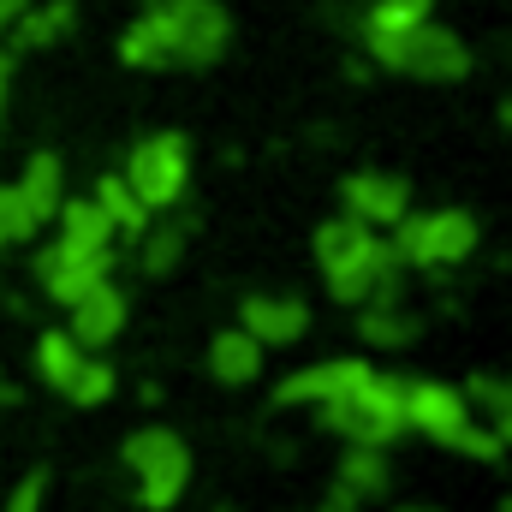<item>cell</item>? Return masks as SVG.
I'll return each instance as SVG.
<instances>
[{
  "instance_id": "30bf717a",
  "label": "cell",
  "mask_w": 512,
  "mask_h": 512,
  "mask_svg": "<svg viewBox=\"0 0 512 512\" xmlns=\"http://www.w3.org/2000/svg\"><path fill=\"white\" fill-rule=\"evenodd\" d=\"M340 203H346V215L352 221H364V227H393L399 215H411V185L399 179V173H376V167H364V173H352L346 185H340Z\"/></svg>"
},
{
  "instance_id": "4dcf8cb0",
  "label": "cell",
  "mask_w": 512,
  "mask_h": 512,
  "mask_svg": "<svg viewBox=\"0 0 512 512\" xmlns=\"http://www.w3.org/2000/svg\"><path fill=\"white\" fill-rule=\"evenodd\" d=\"M387 512H441V507H417V501H411V507H387Z\"/></svg>"
},
{
  "instance_id": "7a4b0ae2",
  "label": "cell",
  "mask_w": 512,
  "mask_h": 512,
  "mask_svg": "<svg viewBox=\"0 0 512 512\" xmlns=\"http://www.w3.org/2000/svg\"><path fill=\"white\" fill-rule=\"evenodd\" d=\"M405 429L411 435H423V441H435V447H447V453H465V459H483V465H501V441H495V429L489 423H477V411H471V399L459 393V387L447 382H411L405 376Z\"/></svg>"
},
{
  "instance_id": "e0dca14e",
  "label": "cell",
  "mask_w": 512,
  "mask_h": 512,
  "mask_svg": "<svg viewBox=\"0 0 512 512\" xmlns=\"http://www.w3.org/2000/svg\"><path fill=\"white\" fill-rule=\"evenodd\" d=\"M358 507L364 501H382L387 489H393V471H387V447H346V459H340V477H334Z\"/></svg>"
},
{
  "instance_id": "ffe728a7",
  "label": "cell",
  "mask_w": 512,
  "mask_h": 512,
  "mask_svg": "<svg viewBox=\"0 0 512 512\" xmlns=\"http://www.w3.org/2000/svg\"><path fill=\"white\" fill-rule=\"evenodd\" d=\"M358 334H364V346L399 352V346H417L423 322H417L411 310H399V304H364V322H358Z\"/></svg>"
},
{
  "instance_id": "cb8c5ba5",
  "label": "cell",
  "mask_w": 512,
  "mask_h": 512,
  "mask_svg": "<svg viewBox=\"0 0 512 512\" xmlns=\"http://www.w3.org/2000/svg\"><path fill=\"white\" fill-rule=\"evenodd\" d=\"M120 60H126V66H143V72H161V66H167V42H161V30H155L149 12L120 36Z\"/></svg>"
},
{
  "instance_id": "e575fe53",
  "label": "cell",
  "mask_w": 512,
  "mask_h": 512,
  "mask_svg": "<svg viewBox=\"0 0 512 512\" xmlns=\"http://www.w3.org/2000/svg\"><path fill=\"white\" fill-rule=\"evenodd\" d=\"M0 72H6V54H0Z\"/></svg>"
},
{
  "instance_id": "1f68e13d",
  "label": "cell",
  "mask_w": 512,
  "mask_h": 512,
  "mask_svg": "<svg viewBox=\"0 0 512 512\" xmlns=\"http://www.w3.org/2000/svg\"><path fill=\"white\" fill-rule=\"evenodd\" d=\"M0 399H18V393H12V382H6V376H0Z\"/></svg>"
},
{
  "instance_id": "5bb4252c",
  "label": "cell",
  "mask_w": 512,
  "mask_h": 512,
  "mask_svg": "<svg viewBox=\"0 0 512 512\" xmlns=\"http://www.w3.org/2000/svg\"><path fill=\"white\" fill-rule=\"evenodd\" d=\"M18 197H24L30 221H36V227H48V221H54V209L66 203V167H60V155L36 149V155L24 161V173H18Z\"/></svg>"
},
{
  "instance_id": "8992f818",
  "label": "cell",
  "mask_w": 512,
  "mask_h": 512,
  "mask_svg": "<svg viewBox=\"0 0 512 512\" xmlns=\"http://www.w3.org/2000/svg\"><path fill=\"white\" fill-rule=\"evenodd\" d=\"M477 215L471 209H429V215H399L393 221V256L399 268H453L477 251Z\"/></svg>"
},
{
  "instance_id": "9a60e30c",
  "label": "cell",
  "mask_w": 512,
  "mask_h": 512,
  "mask_svg": "<svg viewBox=\"0 0 512 512\" xmlns=\"http://www.w3.org/2000/svg\"><path fill=\"white\" fill-rule=\"evenodd\" d=\"M54 227H60L54 245L66 251H114V221L96 209V197H66L54 209Z\"/></svg>"
},
{
  "instance_id": "8fae6325",
  "label": "cell",
  "mask_w": 512,
  "mask_h": 512,
  "mask_svg": "<svg viewBox=\"0 0 512 512\" xmlns=\"http://www.w3.org/2000/svg\"><path fill=\"white\" fill-rule=\"evenodd\" d=\"M239 328L251 334L256 346H298L310 334V304L304 298H274V292H251L239 304Z\"/></svg>"
},
{
  "instance_id": "52a82bcc",
  "label": "cell",
  "mask_w": 512,
  "mask_h": 512,
  "mask_svg": "<svg viewBox=\"0 0 512 512\" xmlns=\"http://www.w3.org/2000/svg\"><path fill=\"white\" fill-rule=\"evenodd\" d=\"M120 179L137 191V203H143L149 215L179 209V203H185V185H191V143H185L179 131H155V137L131 143Z\"/></svg>"
},
{
  "instance_id": "603a6c76",
  "label": "cell",
  "mask_w": 512,
  "mask_h": 512,
  "mask_svg": "<svg viewBox=\"0 0 512 512\" xmlns=\"http://www.w3.org/2000/svg\"><path fill=\"white\" fill-rule=\"evenodd\" d=\"M72 18H78V12H72V0H48V6H36V12L24 6V12H18V24H12V30H18V48H48L54 36H66V30H72Z\"/></svg>"
},
{
  "instance_id": "44dd1931",
  "label": "cell",
  "mask_w": 512,
  "mask_h": 512,
  "mask_svg": "<svg viewBox=\"0 0 512 512\" xmlns=\"http://www.w3.org/2000/svg\"><path fill=\"white\" fill-rule=\"evenodd\" d=\"M465 399H471V411H483L477 423H489L495 429V441L512 447V382H495V376H471V382L459 387Z\"/></svg>"
},
{
  "instance_id": "7402d4cb",
  "label": "cell",
  "mask_w": 512,
  "mask_h": 512,
  "mask_svg": "<svg viewBox=\"0 0 512 512\" xmlns=\"http://www.w3.org/2000/svg\"><path fill=\"white\" fill-rule=\"evenodd\" d=\"M78 364H84V346H78L66 328H48V334L36 340V370H42V382L54 387V393H66V387H72Z\"/></svg>"
},
{
  "instance_id": "2e32d148",
  "label": "cell",
  "mask_w": 512,
  "mask_h": 512,
  "mask_svg": "<svg viewBox=\"0 0 512 512\" xmlns=\"http://www.w3.org/2000/svg\"><path fill=\"white\" fill-rule=\"evenodd\" d=\"M209 376L227 387H245L262 376V346H256L245 328H221L215 340H209Z\"/></svg>"
},
{
  "instance_id": "f1b7e54d",
  "label": "cell",
  "mask_w": 512,
  "mask_h": 512,
  "mask_svg": "<svg viewBox=\"0 0 512 512\" xmlns=\"http://www.w3.org/2000/svg\"><path fill=\"white\" fill-rule=\"evenodd\" d=\"M316 512H358V501H352V495H346V489L334 483V489H328V501H322Z\"/></svg>"
},
{
  "instance_id": "d6986e66",
  "label": "cell",
  "mask_w": 512,
  "mask_h": 512,
  "mask_svg": "<svg viewBox=\"0 0 512 512\" xmlns=\"http://www.w3.org/2000/svg\"><path fill=\"white\" fill-rule=\"evenodd\" d=\"M96 209L114 221V239H143V227L155 221L143 203H137V191H131L120 173H108V179H96Z\"/></svg>"
},
{
  "instance_id": "f546056e",
  "label": "cell",
  "mask_w": 512,
  "mask_h": 512,
  "mask_svg": "<svg viewBox=\"0 0 512 512\" xmlns=\"http://www.w3.org/2000/svg\"><path fill=\"white\" fill-rule=\"evenodd\" d=\"M24 6H30V0H0V30H12V24H18V12H24Z\"/></svg>"
},
{
  "instance_id": "ba28073f",
  "label": "cell",
  "mask_w": 512,
  "mask_h": 512,
  "mask_svg": "<svg viewBox=\"0 0 512 512\" xmlns=\"http://www.w3.org/2000/svg\"><path fill=\"white\" fill-rule=\"evenodd\" d=\"M149 18L167 42V66H215L227 54L233 18L215 0H161V6H149Z\"/></svg>"
},
{
  "instance_id": "83f0119b",
  "label": "cell",
  "mask_w": 512,
  "mask_h": 512,
  "mask_svg": "<svg viewBox=\"0 0 512 512\" xmlns=\"http://www.w3.org/2000/svg\"><path fill=\"white\" fill-rule=\"evenodd\" d=\"M42 501H48V471H30V477H18V489L6 495L0 512H42Z\"/></svg>"
},
{
  "instance_id": "277c9868",
  "label": "cell",
  "mask_w": 512,
  "mask_h": 512,
  "mask_svg": "<svg viewBox=\"0 0 512 512\" xmlns=\"http://www.w3.org/2000/svg\"><path fill=\"white\" fill-rule=\"evenodd\" d=\"M364 48L370 60L387 72H405V78H423V84H459L471 72V48L441 30V24H405V30H364Z\"/></svg>"
},
{
  "instance_id": "3957f363",
  "label": "cell",
  "mask_w": 512,
  "mask_h": 512,
  "mask_svg": "<svg viewBox=\"0 0 512 512\" xmlns=\"http://www.w3.org/2000/svg\"><path fill=\"white\" fill-rule=\"evenodd\" d=\"M316 417H322V429L340 435L346 447H393V441L405 435V376L370 370L358 387L322 399Z\"/></svg>"
},
{
  "instance_id": "4fadbf2b",
  "label": "cell",
  "mask_w": 512,
  "mask_h": 512,
  "mask_svg": "<svg viewBox=\"0 0 512 512\" xmlns=\"http://www.w3.org/2000/svg\"><path fill=\"white\" fill-rule=\"evenodd\" d=\"M120 328H126V292L114 286V280H102L96 292H84L78 304H72V340L84 346V352H102V346H114L120 340Z\"/></svg>"
},
{
  "instance_id": "d6a6232c",
  "label": "cell",
  "mask_w": 512,
  "mask_h": 512,
  "mask_svg": "<svg viewBox=\"0 0 512 512\" xmlns=\"http://www.w3.org/2000/svg\"><path fill=\"white\" fill-rule=\"evenodd\" d=\"M501 126H507V131H512V102H507V108H501Z\"/></svg>"
},
{
  "instance_id": "5b68a950",
  "label": "cell",
  "mask_w": 512,
  "mask_h": 512,
  "mask_svg": "<svg viewBox=\"0 0 512 512\" xmlns=\"http://www.w3.org/2000/svg\"><path fill=\"white\" fill-rule=\"evenodd\" d=\"M120 465L137 477V507L143 512H173L185 483H191V447L161 423L131 429L126 447H120Z\"/></svg>"
},
{
  "instance_id": "4316f807",
  "label": "cell",
  "mask_w": 512,
  "mask_h": 512,
  "mask_svg": "<svg viewBox=\"0 0 512 512\" xmlns=\"http://www.w3.org/2000/svg\"><path fill=\"white\" fill-rule=\"evenodd\" d=\"M30 233H36V221H30V209H24L18 185H0V245H24Z\"/></svg>"
},
{
  "instance_id": "7c38bea8",
  "label": "cell",
  "mask_w": 512,
  "mask_h": 512,
  "mask_svg": "<svg viewBox=\"0 0 512 512\" xmlns=\"http://www.w3.org/2000/svg\"><path fill=\"white\" fill-rule=\"evenodd\" d=\"M370 370H376V364H364V358H328V364L292 370V376H280V382H274V405H280V411H286V405H322V399H334V393L358 387Z\"/></svg>"
},
{
  "instance_id": "484cf974",
  "label": "cell",
  "mask_w": 512,
  "mask_h": 512,
  "mask_svg": "<svg viewBox=\"0 0 512 512\" xmlns=\"http://www.w3.org/2000/svg\"><path fill=\"white\" fill-rule=\"evenodd\" d=\"M435 12V0H376L364 30H405V24H423Z\"/></svg>"
},
{
  "instance_id": "9c48e42d",
  "label": "cell",
  "mask_w": 512,
  "mask_h": 512,
  "mask_svg": "<svg viewBox=\"0 0 512 512\" xmlns=\"http://www.w3.org/2000/svg\"><path fill=\"white\" fill-rule=\"evenodd\" d=\"M36 280L54 304H78L84 292H96L102 280H114V251H66V245H48L36 256Z\"/></svg>"
},
{
  "instance_id": "6da1fadb",
  "label": "cell",
  "mask_w": 512,
  "mask_h": 512,
  "mask_svg": "<svg viewBox=\"0 0 512 512\" xmlns=\"http://www.w3.org/2000/svg\"><path fill=\"white\" fill-rule=\"evenodd\" d=\"M316 268L328 274L334 304H399V256L376 227L334 215L316 227Z\"/></svg>"
},
{
  "instance_id": "ac0fdd59",
  "label": "cell",
  "mask_w": 512,
  "mask_h": 512,
  "mask_svg": "<svg viewBox=\"0 0 512 512\" xmlns=\"http://www.w3.org/2000/svg\"><path fill=\"white\" fill-rule=\"evenodd\" d=\"M191 233H197L191 215H173V221H161V227H143V274H149V280L173 274L179 256H185V245H191Z\"/></svg>"
},
{
  "instance_id": "836d02e7",
  "label": "cell",
  "mask_w": 512,
  "mask_h": 512,
  "mask_svg": "<svg viewBox=\"0 0 512 512\" xmlns=\"http://www.w3.org/2000/svg\"><path fill=\"white\" fill-rule=\"evenodd\" d=\"M0 108H6V72H0Z\"/></svg>"
},
{
  "instance_id": "d4e9b609",
  "label": "cell",
  "mask_w": 512,
  "mask_h": 512,
  "mask_svg": "<svg viewBox=\"0 0 512 512\" xmlns=\"http://www.w3.org/2000/svg\"><path fill=\"white\" fill-rule=\"evenodd\" d=\"M66 399L72 405H102V399H114V364L108 358H84L78 364V376H72V387H66Z\"/></svg>"
}]
</instances>
